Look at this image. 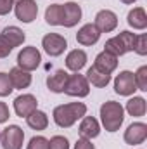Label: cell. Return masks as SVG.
I'll return each mask as SVG.
<instances>
[{"mask_svg":"<svg viewBox=\"0 0 147 149\" xmlns=\"http://www.w3.org/2000/svg\"><path fill=\"white\" fill-rule=\"evenodd\" d=\"M137 90L135 78L132 71H121L114 80V92L119 95H132Z\"/></svg>","mask_w":147,"mask_h":149,"instance_id":"9c48e42d","label":"cell"},{"mask_svg":"<svg viewBox=\"0 0 147 149\" xmlns=\"http://www.w3.org/2000/svg\"><path fill=\"white\" fill-rule=\"evenodd\" d=\"M94 66H95L99 71H102V73L111 74L114 70H116V66H118V57L104 50V52H101V54L95 57V63H94Z\"/></svg>","mask_w":147,"mask_h":149,"instance_id":"9a60e30c","label":"cell"},{"mask_svg":"<svg viewBox=\"0 0 147 149\" xmlns=\"http://www.w3.org/2000/svg\"><path fill=\"white\" fill-rule=\"evenodd\" d=\"M45 21L50 26H62V5L52 3L45 10Z\"/></svg>","mask_w":147,"mask_h":149,"instance_id":"44dd1931","label":"cell"},{"mask_svg":"<svg viewBox=\"0 0 147 149\" xmlns=\"http://www.w3.org/2000/svg\"><path fill=\"white\" fill-rule=\"evenodd\" d=\"M40 61H42V56L37 50V47H24L17 54V66L21 70H26V71L37 70L40 66Z\"/></svg>","mask_w":147,"mask_h":149,"instance_id":"8992f818","label":"cell"},{"mask_svg":"<svg viewBox=\"0 0 147 149\" xmlns=\"http://www.w3.org/2000/svg\"><path fill=\"white\" fill-rule=\"evenodd\" d=\"M10 52H12V45L5 40V37H3V35H0V59L7 57Z\"/></svg>","mask_w":147,"mask_h":149,"instance_id":"4dcf8cb0","label":"cell"},{"mask_svg":"<svg viewBox=\"0 0 147 149\" xmlns=\"http://www.w3.org/2000/svg\"><path fill=\"white\" fill-rule=\"evenodd\" d=\"M147 139V125L146 123H132L126 130H125V142L130 146H137L142 144Z\"/></svg>","mask_w":147,"mask_h":149,"instance_id":"8fae6325","label":"cell"},{"mask_svg":"<svg viewBox=\"0 0 147 149\" xmlns=\"http://www.w3.org/2000/svg\"><path fill=\"white\" fill-rule=\"evenodd\" d=\"M146 99L144 97H132L126 102V111L130 116H144L146 114Z\"/></svg>","mask_w":147,"mask_h":149,"instance_id":"d4e9b609","label":"cell"},{"mask_svg":"<svg viewBox=\"0 0 147 149\" xmlns=\"http://www.w3.org/2000/svg\"><path fill=\"white\" fill-rule=\"evenodd\" d=\"M38 102L37 99H35V95H31V94H23V95H19V97H16V101H14V111L17 116H28V114H31V113L37 109Z\"/></svg>","mask_w":147,"mask_h":149,"instance_id":"7c38bea8","label":"cell"},{"mask_svg":"<svg viewBox=\"0 0 147 149\" xmlns=\"http://www.w3.org/2000/svg\"><path fill=\"white\" fill-rule=\"evenodd\" d=\"M9 78H10V81H12V87H14V88H21V90H23V88H28L30 83H31V74H30V71L21 70L19 66L10 70Z\"/></svg>","mask_w":147,"mask_h":149,"instance_id":"ac0fdd59","label":"cell"},{"mask_svg":"<svg viewBox=\"0 0 147 149\" xmlns=\"http://www.w3.org/2000/svg\"><path fill=\"white\" fill-rule=\"evenodd\" d=\"M135 40H137V35L132 33V31H121L118 37H112L106 42V52H109L112 56L119 57L130 50H133L135 47Z\"/></svg>","mask_w":147,"mask_h":149,"instance_id":"3957f363","label":"cell"},{"mask_svg":"<svg viewBox=\"0 0 147 149\" xmlns=\"http://www.w3.org/2000/svg\"><path fill=\"white\" fill-rule=\"evenodd\" d=\"M0 134H2V132H0Z\"/></svg>","mask_w":147,"mask_h":149,"instance_id":"8d00e7d4","label":"cell"},{"mask_svg":"<svg viewBox=\"0 0 147 149\" xmlns=\"http://www.w3.org/2000/svg\"><path fill=\"white\" fill-rule=\"evenodd\" d=\"M68 78H69V74L66 73L64 70H57L54 74H50V76L47 78V87H49V90L54 92V94L64 92V87H66Z\"/></svg>","mask_w":147,"mask_h":149,"instance_id":"e0dca14e","label":"cell"},{"mask_svg":"<svg viewBox=\"0 0 147 149\" xmlns=\"http://www.w3.org/2000/svg\"><path fill=\"white\" fill-rule=\"evenodd\" d=\"M49 149H69V142L62 135H54L49 141Z\"/></svg>","mask_w":147,"mask_h":149,"instance_id":"83f0119b","label":"cell"},{"mask_svg":"<svg viewBox=\"0 0 147 149\" xmlns=\"http://www.w3.org/2000/svg\"><path fill=\"white\" fill-rule=\"evenodd\" d=\"M2 35L5 37V40L12 45V49L14 47H19L23 42H24V31L23 30H19L17 26H7L3 31H2Z\"/></svg>","mask_w":147,"mask_h":149,"instance_id":"cb8c5ba5","label":"cell"},{"mask_svg":"<svg viewBox=\"0 0 147 149\" xmlns=\"http://www.w3.org/2000/svg\"><path fill=\"white\" fill-rule=\"evenodd\" d=\"M85 64H87V54H85V50H81V49L71 50V52L68 54V57H66V66H68V70H71L74 73H78Z\"/></svg>","mask_w":147,"mask_h":149,"instance_id":"d6986e66","label":"cell"},{"mask_svg":"<svg viewBox=\"0 0 147 149\" xmlns=\"http://www.w3.org/2000/svg\"><path fill=\"white\" fill-rule=\"evenodd\" d=\"M101 134V125L94 116H85L80 123V135L83 139H95Z\"/></svg>","mask_w":147,"mask_h":149,"instance_id":"2e32d148","label":"cell"},{"mask_svg":"<svg viewBox=\"0 0 147 149\" xmlns=\"http://www.w3.org/2000/svg\"><path fill=\"white\" fill-rule=\"evenodd\" d=\"M14 90L12 87V81L9 78L7 73H0V97H5V95H10Z\"/></svg>","mask_w":147,"mask_h":149,"instance_id":"4316f807","label":"cell"},{"mask_svg":"<svg viewBox=\"0 0 147 149\" xmlns=\"http://www.w3.org/2000/svg\"><path fill=\"white\" fill-rule=\"evenodd\" d=\"M26 149H49V141L45 137H42V135H37V137H33L30 141Z\"/></svg>","mask_w":147,"mask_h":149,"instance_id":"f546056e","label":"cell"},{"mask_svg":"<svg viewBox=\"0 0 147 149\" xmlns=\"http://www.w3.org/2000/svg\"><path fill=\"white\" fill-rule=\"evenodd\" d=\"M95 28L101 31V33H109L112 30H116L118 26V16L112 12V10H99L97 16H95Z\"/></svg>","mask_w":147,"mask_h":149,"instance_id":"30bf717a","label":"cell"},{"mask_svg":"<svg viewBox=\"0 0 147 149\" xmlns=\"http://www.w3.org/2000/svg\"><path fill=\"white\" fill-rule=\"evenodd\" d=\"M101 120L102 125L107 132H116L123 125L125 120V109L119 102L116 101H107L101 106Z\"/></svg>","mask_w":147,"mask_h":149,"instance_id":"7a4b0ae2","label":"cell"},{"mask_svg":"<svg viewBox=\"0 0 147 149\" xmlns=\"http://www.w3.org/2000/svg\"><path fill=\"white\" fill-rule=\"evenodd\" d=\"M0 142L3 149H21L24 142V132L17 125H9L0 134Z\"/></svg>","mask_w":147,"mask_h":149,"instance_id":"277c9868","label":"cell"},{"mask_svg":"<svg viewBox=\"0 0 147 149\" xmlns=\"http://www.w3.org/2000/svg\"><path fill=\"white\" fill-rule=\"evenodd\" d=\"M74 149H95L94 148V144L90 142V139H78L76 141V144H74Z\"/></svg>","mask_w":147,"mask_h":149,"instance_id":"d6a6232c","label":"cell"},{"mask_svg":"<svg viewBox=\"0 0 147 149\" xmlns=\"http://www.w3.org/2000/svg\"><path fill=\"white\" fill-rule=\"evenodd\" d=\"M9 116H10V111H9V108H7V104H5V102H0V123L7 121Z\"/></svg>","mask_w":147,"mask_h":149,"instance_id":"836d02e7","label":"cell"},{"mask_svg":"<svg viewBox=\"0 0 147 149\" xmlns=\"http://www.w3.org/2000/svg\"><path fill=\"white\" fill-rule=\"evenodd\" d=\"M14 0H0V16H5L12 10Z\"/></svg>","mask_w":147,"mask_h":149,"instance_id":"1f68e13d","label":"cell"},{"mask_svg":"<svg viewBox=\"0 0 147 149\" xmlns=\"http://www.w3.org/2000/svg\"><path fill=\"white\" fill-rule=\"evenodd\" d=\"M133 78L139 90H147V66H140L137 73H133Z\"/></svg>","mask_w":147,"mask_h":149,"instance_id":"484cf974","label":"cell"},{"mask_svg":"<svg viewBox=\"0 0 147 149\" xmlns=\"http://www.w3.org/2000/svg\"><path fill=\"white\" fill-rule=\"evenodd\" d=\"M54 121L61 128H69L74 123L87 114V106L83 102H69V104H61L54 109Z\"/></svg>","mask_w":147,"mask_h":149,"instance_id":"6da1fadb","label":"cell"},{"mask_svg":"<svg viewBox=\"0 0 147 149\" xmlns=\"http://www.w3.org/2000/svg\"><path fill=\"white\" fill-rule=\"evenodd\" d=\"M42 47H43V50H45L49 56L57 57V56H61V54L66 50L68 42H66L64 37H61V35H57V33H49V35H45L43 40H42Z\"/></svg>","mask_w":147,"mask_h":149,"instance_id":"52a82bcc","label":"cell"},{"mask_svg":"<svg viewBox=\"0 0 147 149\" xmlns=\"http://www.w3.org/2000/svg\"><path fill=\"white\" fill-rule=\"evenodd\" d=\"M123 3H133V2H137V0H121Z\"/></svg>","mask_w":147,"mask_h":149,"instance_id":"e575fe53","label":"cell"},{"mask_svg":"<svg viewBox=\"0 0 147 149\" xmlns=\"http://www.w3.org/2000/svg\"><path fill=\"white\" fill-rule=\"evenodd\" d=\"M64 92H66L68 95H71V97H87L88 92H90L88 80L80 73L71 74V76L68 78V81H66Z\"/></svg>","mask_w":147,"mask_h":149,"instance_id":"5b68a950","label":"cell"},{"mask_svg":"<svg viewBox=\"0 0 147 149\" xmlns=\"http://www.w3.org/2000/svg\"><path fill=\"white\" fill-rule=\"evenodd\" d=\"M92 85H95V87H106L107 83L111 81V74L107 73H102V71H99L95 66H92L88 71H87V76H85Z\"/></svg>","mask_w":147,"mask_h":149,"instance_id":"603a6c76","label":"cell"},{"mask_svg":"<svg viewBox=\"0 0 147 149\" xmlns=\"http://www.w3.org/2000/svg\"><path fill=\"white\" fill-rule=\"evenodd\" d=\"M26 123H28V127L33 128V130H45L47 125H49V118H47V114L43 111L35 109L31 114L26 116Z\"/></svg>","mask_w":147,"mask_h":149,"instance_id":"7402d4cb","label":"cell"},{"mask_svg":"<svg viewBox=\"0 0 147 149\" xmlns=\"http://www.w3.org/2000/svg\"><path fill=\"white\" fill-rule=\"evenodd\" d=\"M14 2H21V0H14Z\"/></svg>","mask_w":147,"mask_h":149,"instance_id":"d590c367","label":"cell"},{"mask_svg":"<svg viewBox=\"0 0 147 149\" xmlns=\"http://www.w3.org/2000/svg\"><path fill=\"white\" fill-rule=\"evenodd\" d=\"M133 50H135L139 56H146L147 54V35H139V37H137Z\"/></svg>","mask_w":147,"mask_h":149,"instance_id":"f1b7e54d","label":"cell"},{"mask_svg":"<svg viewBox=\"0 0 147 149\" xmlns=\"http://www.w3.org/2000/svg\"><path fill=\"white\" fill-rule=\"evenodd\" d=\"M99 38H101V31H99V30L95 28V24H92V23L81 26L80 31L76 33V42L81 43V45H94V43L99 42Z\"/></svg>","mask_w":147,"mask_h":149,"instance_id":"5bb4252c","label":"cell"},{"mask_svg":"<svg viewBox=\"0 0 147 149\" xmlns=\"http://www.w3.org/2000/svg\"><path fill=\"white\" fill-rule=\"evenodd\" d=\"M128 24L135 30H144L147 26V14L142 7H135L128 12Z\"/></svg>","mask_w":147,"mask_h":149,"instance_id":"ffe728a7","label":"cell"},{"mask_svg":"<svg viewBox=\"0 0 147 149\" xmlns=\"http://www.w3.org/2000/svg\"><path fill=\"white\" fill-rule=\"evenodd\" d=\"M81 19V7L76 2H66L62 5V26L73 28Z\"/></svg>","mask_w":147,"mask_h":149,"instance_id":"4fadbf2b","label":"cell"},{"mask_svg":"<svg viewBox=\"0 0 147 149\" xmlns=\"http://www.w3.org/2000/svg\"><path fill=\"white\" fill-rule=\"evenodd\" d=\"M14 12L21 23H31L37 19L38 5L35 0H21L14 3Z\"/></svg>","mask_w":147,"mask_h":149,"instance_id":"ba28073f","label":"cell"}]
</instances>
